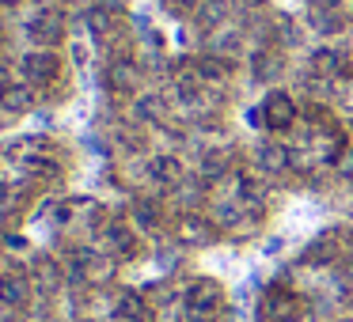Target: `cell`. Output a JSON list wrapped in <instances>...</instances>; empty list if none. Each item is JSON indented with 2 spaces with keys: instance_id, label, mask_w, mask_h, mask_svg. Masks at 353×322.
<instances>
[{
  "instance_id": "1",
  "label": "cell",
  "mask_w": 353,
  "mask_h": 322,
  "mask_svg": "<svg viewBox=\"0 0 353 322\" xmlns=\"http://www.w3.org/2000/svg\"><path fill=\"white\" fill-rule=\"evenodd\" d=\"M103 87H107L114 99H133V92H137V54H133V46L114 50V54L107 57Z\"/></svg>"
},
{
  "instance_id": "7",
  "label": "cell",
  "mask_w": 353,
  "mask_h": 322,
  "mask_svg": "<svg viewBox=\"0 0 353 322\" xmlns=\"http://www.w3.org/2000/svg\"><path fill=\"white\" fill-rule=\"evenodd\" d=\"M342 258H345V228H330L323 235H315L304 250V266H315V269L334 266Z\"/></svg>"
},
{
  "instance_id": "26",
  "label": "cell",
  "mask_w": 353,
  "mask_h": 322,
  "mask_svg": "<svg viewBox=\"0 0 353 322\" xmlns=\"http://www.w3.org/2000/svg\"><path fill=\"white\" fill-rule=\"evenodd\" d=\"M23 0H0V8H19Z\"/></svg>"
},
{
  "instance_id": "27",
  "label": "cell",
  "mask_w": 353,
  "mask_h": 322,
  "mask_svg": "<svg viewBox=\"0 0 353 322\" xmlns=\"http://www.w3.org/2000/svg\"><path fill=\"white\" fill-rule=\"evenodd\" d=\"M350 16H353V0H350Z\"/></svg>"
},
{
  "instance_id": "19",
  "label": "cell",
  "mask_w": 353,
  "mask_h": 322,
  "mask_svg": "<svg viewBox=\"0 0 353 322\" xmlns=\"http://www.w3.org/2000/svg\"><path fill=\"white\" fill-rule=\"evenodd\" d=\"M130 216H133V224L145 228V231H160L163 228V205L152 201V197H137L133 208H130Z\"/></svg>"
},
{
  "instance_id": "14",
  "label": "cell",
  "mask_w": 353,
  "mask_h": 322,
  "mask_svg": "<svg viewBox=\"0 0 353 322\" xmlns=\"http://www.w3.org/2000/svg\"><path fill=\"white\" fill-rule=\"evenodd\" d=\"M0 107L8 110V114H27V110L34 107V87L31 84H23V80H19V84H0Z\"/></svg>"
},
{
  "instance_id": "23",
  "label": "cell",
  "mask_w": 353,
  "mask_h": 322,
  "mask_svg": "<svg viewBox=\"0 0 353 322\" xmlns=\"http://www.w3.org/2000/svg\"><path fill=\"white\" fill-rule=\"evenodd\" d=\"M345 4H350V0H312V12H334V16H345Z\"/></svg>"
},
{
  "instance_id": "3",
  "label": "cell",
  "mask_w": 353,
  "mask_h": 322,
  "mask_svg": "<svg viewBox=\"0 0 353 322\" xmlns=\"http://www.w3.org/2000/svg\"><path fill=\"white\" fill-rule=\"evenodd\" d=\"M304 319V299L289 288H270L254 307V322H300Z\"/></svg>"
},
{
  "instance_id": "11",
  "label": "cell",
  "mask_w": 353,
  "mask_h": 322,
  "mask_svg": "<svg viewBox=\"0 0 353 322\" xmlns=\"http://www.w3.org/2000/svg\"><path fill=\"white\" fill-rule=\"evenodd\" d=\"M307 65H312V76H319V80H342V69H345V57H342V50H334V46H319V50H312V57H307Z\"/></svg>"
},
{
  "instance_id": "15",
  "label": "cell",
  "mask_w": 353,
  "mask_h": 322,
  "mask_svg": "<svg viewBox=\"0 0 353 322\" xmlns=\"http://www.w3.org/2000/svg\"><path fill=\"white\" fill-rule=\"evenodd\" d=\"M114 311L122 322H152V303L145 299V292H122Z\"/></svg>"
},
{
  "instance_id": "2",
  "label": "cell",
  "mask_w": 353,
  "mask_h": 322,
  "mask_svg": "<svg viewBox=\"0 0 353 322\" xmlns=\"http://www.w3.org/2000/svg\"><path fill=\"white\" fill-rule=\"evenodd\" d=\"M114 273V258L107 250H92V246H77L69 258V281L77 284H103Z\"/></svg>"
},
{
  "instance_id": "4",
  "label": "cell",
  "mask_w": 353,
  "mask_h": 322,
  "mask_svg": "<svg viewBox=\"0 0 353 322\" xmlns=\"http://www.w3.org/2000/svg\"><path fill=\"white\" fill-rule=\"evenodd\" d=\"M19 76L23 84H31L34 92L39 87H54L61 80V57L54 50H31V54L19 57Z\"/></svg>"
},
{
  "instance_id": "25",
  "label": "cell",
  "mask_w": 353,
  "mask_h": 322,
  "mask_svg": "<svg viewBox=\"0 0 353 322\" xmlns=\"http://www.w3.org/2000/svg\"><path fill=\"white\" fill-rule=\"evenodd\" d=\"M345 284H353V254H345Z\"/></svg>"
},
{
  "instance_id": "17",
  "label": "cell",
  "mask_w": 353,
  "mask_h": 322,
  "mask_svg": "<svg viewBox=\"0 0 353 322\" xmlns=\"http://www.w3.org/2000/svg\"><path fill=\"white\" fill-rule=\"evenodd\" d=\"M179 239H183V243H213L216 228L201 213H186L183 220H179Z\"/></svg>"
},
{
  "instance_id": "9",
  "label": "cell",
  "mask_w": 353,
  "mask_h": 322,
  "mask_svg": "<svg viewBox=\"0 0 353 322\" xmlns=\"http://www.w3.org/2000/svg\"><path fill=\"white\" fill-rule=\"evenodd\" d=\"M285 72V50L281 46H259L251 54V76L262 80V84H274Z\"/></svg>"
},
{
  "instance_id": "28",
  "label": "cell",
  "mask_w": 353,
  "mask_h": 322,
  "mask_svg": "<svg viewBox=\"0 0 353 322\" xmlns=\"http://www.w3.org/2000/svg\"><path fill=\"white\" fill-rule=\"evenodd\" d=\"M0 246H4V243H0Z\"/></svg>"
},
{
  "instance_id": "5",
  "label": "cell",
  "mask_w": 353,
  "mask_h": 322,
  "mask_svg": "<svg viewBox=\"0 0 353 322\" xmlns=\"http://www.w3.org/2000/svg\"><path fill=\"white\" fill-rule=\"evenodd\" d=\"M259 118H262V125H266L270 133H289V129H296V122H300V107H296V99H292L289 92L274 87V92L262 99Z\"/></svg>"
},
{
  "instance_id": "6",
  "label": "cell",
  "mask_w": 353,
  "mask_h": 322,
  "mask_svg": "<svg viewBox=\"0 0 353 322\" xmlns=\"http://www.w3.org/2000/svg\"><path fill=\"white\" fill-rule=\"evenodd\" d=\"M27 39L34 42L39 50H54L65 42V16L57 8H39L31 19H27Z\"/></svg>"
},
{
  "instance_id": "21",
  "label": "cell",
  "mask_w": 353,
  "mask_h": 322,
  "mask_svg": "<svg viewBox=\"0 0 353 322\" xmlns=\"http://www.w3.org/2000/svg\"><path fill=\"white\" fill-rule=\"evenodd\" d=\"M34 281H39L42 292H57L61 281H65V273H61V266H57L54 258H39L34 261Z\"/></svg>"
},
{
  "instance_id": "8",
  "label": "cell",
  "mask_w": 353,
  "mask_h": 322,
  "mask_svg": "<svg viewBox=\"0 0 353 322\" xmlns=\"http://www.w3.org/2000/svg\"><path fill=\"white\" fill-rule=\"evenodd\" d=\"M103 246H107V254L114 261H130L141 254V239L137 231H133V224H122V220H107L103 224Z\"/></svg>"
},
{
  "instance_id": "24",
  "label": "cell",
  "mask_w": 353,
  "mask_h": 322,
  "mask_svg": "<svg viewBox=\"0 0 353 322\" xmlns=\"http://www.w3.org/2000/svg\"><path fill=\"white\" fill-rule=\"evenodd\" d=\"M163 4H168V8H171V12H175V16H179V12L194 8V4H198V0H163Z\"/></svg>"
},
{
  "instance_id": "22",
  "label": "cell",
  "mask_w": 353,
  "mask_h": 322,
  "mask_svg": "<svg viewBox=\"0 0 353 322\" xmlns=\"http://www.w3.org/2000/svg\"><path fill=\"white\" fill-rule=\"evenodd\" d=\"M118 137H122V144L130 148V152H145L148 148V137L141 129H133V125H125V129H118Z\"/></svg>"
},
{
  "instance_id": "18",
  "label": "cell",
  "mask_w": 353,
  "mask_h": 322,
  "mask_svg": "<svg viewBox=\"0 0 353 322\" xmlns=\"http://www.w3.org/2000/svg\"><path fill=\"white\" fill-rule=\"evenodd\" d=\"M201 178L205 182H213V178H224V175H232L236 171V160H232V152L228 148H209L205 155H201Z\"/></svg>"
},
{
  "instance_id": "16",
  "label": "cell",
  "mask_w": 353,
  "mask_h": 322,
  "mask_svg": "<svg viewBox=\"0 0 353 322\" xmlns=\"http://www.w3.org/2000/svg\"><path fill=\"white\" fill-rule=\"evenodd\" d=\"M194 72L201 76V84L205 87H216L224 84V80L232 76V57H221V54H205L198 65H194Z\"/></svg>"
},
{
  "instance_id": "13",
  "label": "cell",
  "mask_w": 353,
  "mask_h": 322,
  "mask_svg": "<svg viewBox=\"0 0 353 322\" xmlns=\"http://www.w3.org/2000/svg\"><path fill=\"white\" fill-rule=\"evenodd\" d=\"M289 163H292V152L285 144H277V140L259 144V152H254V167H259L262 175H281Z\"/></svg>"
},
{
  "instance_id": "10",
  "label": "cell",
  "mask_w": 353,
  "mask_h": 322,
  "mask_svg": "<svg viewBox=\"0 0 353 322\" xmlns=\"http://www.w3.org/2000/svg\"><path fill=\"white\" fill-rule=\"evenodd\" d=\"M145 171H148V182H156L160 190H175V186L186 178L183 160H179V155H152Z\"/></svg>"
},
{
  "instance_id": "12",
  "label": "cell",
  "mask_w": 353,
  "mask_h": 322,
  "mask_svg": "<svg viewBox=\"0 0 353 322\" xmlns=\"http://www.w3.org/2000/svg\"><path fill=\"white\" fill-rule=\"evenodd\" d=\"M27 299H31V281L23 273H0V307L19 311L27 307Z\"/></svg>"
},
{
  "instance_id": "20",
  "label": "cell",
  "mask_w": 353,
  "mask_h": 322,
  "mask_svg": "<svg viewBox=\"0 0 353 322\" xmlns=\"http://www.w3.org/2000/svg\"><path fill=\"white\" fill-rule=\"evenodd\" d=\"M133 114H137V122L163 125L168 122V99H163V95H141V99L133 103Z\"/></svg>"
}]
</instances>
